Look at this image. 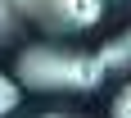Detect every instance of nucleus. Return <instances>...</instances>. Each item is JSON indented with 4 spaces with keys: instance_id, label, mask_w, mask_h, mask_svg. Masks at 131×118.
Returning a JSON list of instances; mask_svg holds the SVG:
<instances>
[{
    "instance_id": "1",
    "label": "nucleus",
    "mask_w": 131,
    "mask_h": 118,
    "mask_svg": "<svg viewBox=\"0 0 131 118\" xmlns=\"http://www.w3.org/2000/svg\"><path fill=\"white\" fill-rule=\"evenodd\" d=\"M18 86L27 91H95L108 77L100 59L86 50H63V46H27L14 68Z\"/></svg>"
},
{
    "instance_id": "2",
    "label": "nucleus",
    "mask_w": 131,
    "mask_h": 118,
    "mask_svg": "<svg viewBox=\"0 0 131 118\" xmlns=\"http://www.w3.org/2000/svg\"><path fill=\"white\" fill-rule=\"evenodd\" d=\"M14 5L54 32H86L104 18V0H14Z\"/></svg>"
},
{
    "instance_id": "3",
    "label": "nucleus",
    "mask_w": 131,
    "mask_h": 118,
    "mask_svg": "<svg viewBox=\"0 0 131 118\" xmlns=\"http://www.w3.org/2000/svg\"><path fill=\"white\" fill-rule=\"evenodd\" d=\"M95 59H100L104 73H131V27H127V32H118L113 41H104Z\"/></svg>"
},
{
    "instance_id": "4",
    "label": "nucleus",
    "mask_w": 131,
    "mask_h": 118,
    "mask_svg": "<svg viewBox=\"0 0 131 118\" xmlns=\"http://www.w3.org/2000/svg\"><path fill=\"white\" fill-rule=\"evenodd\" d=\"M18 100H23V86H18L9 73H0V118L14 114V109H18Z\"/></svg>"
},
{
    "instance_id": "5",
    "label": "nucleus",
    "mask_w": 131,
    "mask_h": 118,
    "mask_svg": "<svg viewBox=\"0 0 131 118\" xmlns=\"http://www.w3.org/2000/svg\"><path fill=\"white\" fill-rule=\"evenodd\" d=\"M14 27H18V5H14V0H0V46L9 41Z\"/></svg>"
},
{
    "instance_id": "6",
    "label": "nucleus",
    "mask_w": 131,
    "mask_h": 118,
    "mask_svg": "<svg viewBox=\"0 0 131 118\" xmlns=\"http://www.w3.org/2000/svg\"><path fill=\"white\" fill-rule=\"evenodd\" d=\"M108 114H113V118H131V82L113 95V109H108Z\"/></svg>"
},
{
    "instance_id": "7",
    "label": "nucleus",
    "mask_w": 131,
    "mask_h": 118,
    "mask_svg": "<svg viewBox=\"0 0 131 118\" xmlns=\"http://www.w3.org/2000/svg\"><path fill=\"white\" fill-rule=\"evenodd\" d=\"M45 118H77V114H45Z\"/></svg>"
}]
</instances>
